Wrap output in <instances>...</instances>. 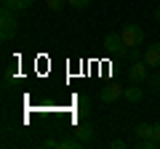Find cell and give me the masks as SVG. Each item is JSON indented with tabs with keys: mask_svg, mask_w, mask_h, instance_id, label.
I'll return each mask as SVG.
<instances>
[{
	"mask_svg": "<svg viewBox=\"0 0 160 149\" xmlns=\"http://www.w3.org/2000/svg\"><path fill=\"white\" fill-rule=\"evenodd\" d=\"M16 11H11V8H3V13H0V40H11V37H16Z\"/></svg>",
	"mask_w": 160,
	"mask_h": 149,
	"instance_id": "1",
	"label": "cell"
},
{
	"mask_svg": "<svg viewBox=\"0 0 160 149\" xmlns=\"http://www.w3.org/2000/svg\"><path fill=\"white\" fill-rule=\"evenodd\" d=\"M120 37H123V46H128V48L144 46V29L139 24H126V27L120 29Z\"/></svg>",
	"mask_w": 160,
	"mask_h": 149,
	"instance_id": "2",
	"label": "cell"
},
{
	"mask_svg": "<svg viewBox=\"0 0 160 149\" xmlns=\"http://www.w3.org/2000/svg\"><path fill=\"white\" fill-rule=\"evenodd\" d=\"M128 80L131 83H147L149 80V67L144 64V59H139V61H133L131 67H128Z\"/></svg>",
	"mask_w": 160,
	"mask_h": 149,
	"instance_id": "3",
	"label": "cell"
},
{
	"mask_svg": "<svg viewBox=\"0 0 160 149\" xmlns=\"http://www.w3.org/2000/svg\"><path fill=\"white\" fill-rule=\"evenodd\" d=\"M102 48H104L107 53H112V56H118V53L126 48V46H123V37H120V32H109L107 37H104V46H102Z\"/></svg>",
	"mask_w": 160,
	"mask_h": 149,
	"instance_id": "4",
	"label": "cell"
},
{
	"mask_svg": "<svg viewBox=\"0 0 160 149\" xmlns=\"http://www.w3.org/2000/svg\"><path fill=\"white\" fill-rule=\"evenodd\" d=\"M120 96H126V88L118 85V83H109V85H104V88H102V101H104V104L118 101Z\"/></svg>",
	"mask_w": 160,
	"mask_h": 149,
	"instance_id": "5",
	"label": "cell"
},
{
	"mask_svg": "<svg viewBox=\"0 0 160 149\" xmlns=\"http://www.w3.org/2000/svg\"><path fill=\"white\" fill-rule=\"evenodd\" d=\"M144 64L147 67H160V43H152V46L144 48Z\"/></svg>",
	"mask_w": 160,
	"mask_h": 149,
	"instance_id": "6",
	"label": "cell"
},
{
	"mask_svg": "<svg viewBox=\"0 0 160 149\" xmlns=\"http://www.w3.org/2000/svg\"><path fill=\"white\" fill-rule=\"evenodd\" d=\"M75 136H78V138H80L83 144H88V141L93 138V125H91V123H83V125H75Z\"/></svg>",
	"mask_w": 160,
	"mask_h": 149,
	"instance_id": "7",
	"label": "cell"
},
{
	"mask_svg": "<svg viewBox=\"0 0 160 149\" xmlns=\"http://www.w3.org/2000/svg\"><path fill=\"white\" fill-rule=\"evenodd\" d=\"M32 3H35V0H3V8H11V11L22 13V11H27Z\"/></svg>",
	"mask_w": 160,
	"mask_h": 149,
	"instance_id": "8",
	"label": "cell"
},
{
	"mask_svg": "<svg viewBox=\"0 0 160 149\" xmlns=\"http://www.w3.org/2000/svg\"><path fill=\"white\" fill-rule=\"evenodd\" d=\"M126 99L131 104H136V101H142V99H144V91L139 88V83H131V85L126 88Z\"/></svg>",
	"mask_w": 160,
	"mask_h": 149,
	"instance_id": "9",
	"label": "cell"
},
{
	"mask_svg": "<svg viewBox=\"0 0 160 149\" xmlns=\"http://www.w3.org/2000/svg\"><path fill=\"white\" fill-rule=\"evenodd\" d=\"M136 136L142 138V141H149V136H152V125H149V123H142V125H136Z\"/></svg>",
	"mask_w": 160,
	"mask_h": 149,
	"instance_id": "10",
	"label": "cell"
},
{
	"mask_svg": "<svg viewBox=\"0 0 160 149\" xmlns=\"http://www.w3.org/2000/svg\"><path fill=\"white\" fill-rule=\"evenodd\" d=\"M149 149H160V123L152 125V136H149Z\"/></svg>",
	"mask_w": 160,
	"mask_h": 149,
	"instance_id": "11",
	"label": "cell"
},
{
	"mask_svg": "<svg viewBox=\"0 0 160 149\" xmlns=\"http://www.w3.org/2000/svg\"><path fill=\"white\" fill-rule=\"evenodd\" d=\"M67 3H69L72 8H78V11H86V8L91 6V0H67Z\"/></svg>",
	"mask_w": 160,
	"mask_h": 149,
	"instance_id": "12",
	"label": "cell"
},
{
	"mask_svg": "<svg viewBox=\"0 0 160 149\" xmlns=\"http://www.w3.org/2000/svg\"><path fill=\"white\" fill-rule=\"evenodd\" d=\"M46 6L51 8V11H62V8L67 6V0H46Z\"/></svg>",
	"mask_w": 160,
	"mask_h": 149,
	"instance_id": "13",
	"label": "cell"
},
{
	"mask_svg": "<svg viewBox=\"0 0 160 149\" xmlns=\"http://www.w3.org/2000/svg\"><path fill=\"white\" fill-rule=\"evenodd\" d=\"M109 147H112V149H123L126 141H123V138H115V141H109Z\"/></svg>",
	"mask_w": 160,
	"mask_h": 149,
	"instance_id": "14",
	"label": "cell"
},
{
	"mask_svg": "<svg viewBox=\"0 0 160 149\" xmlns=\"http://www.w3.org/2000/svg\"><path fill=\"white\" fill-rule=\"evenodd\" d=\"M155 19H158V24H160V8H158V11H155Z\"/></svg>",
	"mask_w": 160,
	"mask_h": 149,
	"instance_id": "15",
	"label": "cell"
}]
</instances>
